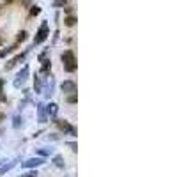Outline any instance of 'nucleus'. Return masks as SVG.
Wrapping results in <instances>:
<instances>
[{"label": "nucleus", "mask_w": 177, "mask_h": 177, "mask_svg": "<svg viewBox=\"0 0 177 177\" xmlns=\"http://www.w3.org/2000/svg\"><path fill=\"white\" fill-rule=\"evenodd\" d=\"M60 59H62V64H64V71H66V73H74V71H76V59H74L73 50H66V51L60 55Z\"/></svg>", "instance_id": "obj_1"}, {"label": "nucleus", "mask_w": 177, "mask_h": 177, "mask_svg": "<svg viewBox=\"0 0 177 177\" xmlns=\"http://www.w3.org/2000/svg\"><path fill=\"white\" fill-rule=\"evenodd\" d=\"M48 35H50V30H48V23H46V21H43V23H41V27H39V30H37V34H35L34 44H41V43H44Z\"/></svg>", "instance_id": "obj_2"}, {"label": "nucleus", "mask_w": 177, "mask_h": 177, "mask_svg": "<svg viewBox=\"0 0 177 177\" xmlns=\"http://www.w3.org/2000/svg\"><path fill=\"white\" fill-rule=\"evenodd\" d=\"M55 124L66 133V135H71V137H76V129H74V126H71L67 121H64V119H55Z\"/></svg>", "instance_id": "obj_3"}, {"label": "nucleus", "mask_w": 177, "mask_h": 177, "mask_svg": "<svg viewBox=\"0 0 177 177\" xmlns=\"http://www.w3.org/2000/svg\"><path fill=\"white\" fill-rule=\"evenodd\" d=\"M60 89H62V92L64 94H76V82L74 80H64L62 83H60Z\"/></svg>", "instance_id": "obj_4"}, {"label": "nucleus", "mask_w": 177, "mask_h": 177, "mask_svg": "<svg viewBox=\"0 0 177 177\" xmlns=\"http://www.w3.org/2000/svg\"><path fill=\"white\" fill-rule=\"evenodd\" d=\"M27 76H28V66H23V69L18 73V76H16V80H14V87L18 89V87H21L23 83H25V80H27Z\"/></svg>", "instance_id": "obj_5"}, {"label": "nucleus", "mask_w": 177, "mask_h": 177, "mask_svg": "<svg viewBox=\"0 0 177 177\" xmlns=\"http://www.w3.org/2000/svg\"><path fill=\"white\" fill-rule=\"evenodd\" d=\"M25 57H27V51H23V53H18V55H16L14 59H11V60H7V62H5V66H4V69H5V71H9V69H12V67H14L16 64H20V62H21V60H23Z\"/></svg>", "instance_id": "obj_6"}, {"label": "nucleus", "mask_w": 177, "mask_h": 177, "mask_svg": "<svg viewBox=\"0 0 177 177\" xmlns=\"http://www.w3.org/2000/svg\"><path fill=\"white\" fill-rule=\"evenodd\" d=\"M41 165H44V158H30L25 163H21L23 168H35V167H41Z\"/></svg>", "instance_id": "obj_7"}, {"label": "nucleus", "mask_w": 177, "mask_h": 177, "mask_svg": "<svg viewBox=\"0 0 177 177\" xmlns=\"http://www.w3.org/2000/svg\"><path fill=\"white\" fill-rule=\"evenodd\" d=\"M44 106H46V105H43V103H37V113H39V122H41V124H44V122L48 121V115H46V110H44Z\"/></svg>", "instance_id": "obj_8"}, {"label": "nucleus", "mask_w": 177, "mask_h": 177, "mask_svg": "<svg viewBox=\"0 0 177 177\" xmlns=\"http://www.w3.org/2000/svg\"><path fill=\"white\" fill-rule=\"evenodd\" d=\"M51 163H53L55 167H59V168H64V167H66V161H64V156H62V154H55V156L51 158Z\"/></svg>", "instance_id": "obj_9"}, {"label": "nucleus", "mask_w": 177, "mask_h": 177, "mask_svg": "<svg viewBox=\"0 0 177 177\" xmlns=\"http://www.w3.org/2000/svg\"><path fill=\"white\" fill-rule=\"evenodd\" d=\"M44 110H46V115H50V117H55V115H57V112H59V105H55V103H50L48 106H44Z\"/></svg>", "instance_id": "obj_10"}, {"label": "nucleus", "mask_w": 177, "mask_h": 177, "mask_svg": "<svg viewBox=\"0 0 177 177\" xmlns=\"http://www.w3.org/2000/svg\"><path fill=\"white\" fill-rule=\"evenodd\" d=\"M34 90H35V94H39L41 90H43V82H41V78H34Z\"/></svg>", "instance_id": "obj_11"}, {"label": "nucleus", "mask_w": 177, "mask_h": 177, "mask_svg": "<svg viewBox=\"0 0 177 177\" xmlns=\"http://www.w3.org/2000/svg\"><path fill=\"white\" fill-rule=\"evenodd\" d=\"M16 48H18V43H16V44H14V46H9V48H7V50H2V51H0V59H4V57H5V55H9V53H12V51H14V50H16Z\"/></svg>", "instance_id": "obj_12"}, {"label": "nucleus", "mask_w": 177, "mask_h": 177, "mask_svg": "<svg viewBox=\"0 0 177 177\" xmlns=\"http://www.w3.org/2000/svg\"><path fill=\"white\" fill-rule=\"evenodd\" d=\"M74 23H76V18H74V16L64 18V25H66V27H74Z\"/></svg>", "instance_id": "obj_13"}, {"label": "nucleus", "mask_w": 177, "mask_h": 177, "mask_svg": "<svg viewBox=\"0 0 177 177\" xmlns=\"http://www.w3.org/2000/svg\"><path fill=\"white\" fill-rule=\"evenodd\" d=\"M14 165H16V161H12V163H9V165H4V167L0 168V176H4V174H7V172H9V170H11V168H12Z\"/></svg>", "instance_id": "obj_14"}, {"label": "nucleus", "mask_w": 177, "mask_h": 177, "mask_svg": "<svg viewBox=\"0 0 177 177\" xmlns=\"http://www.w3.org/2000/svg\"><path fill=\"white\" fill-rule=\"evenodd\" d=\"M53 87H55V82L51 80V82H50V85H48V89H46V92H44V96H46V98H50V96L53 94Z\"/></svg>", "instance_id": "obj_15"}, {"label": "nucleus", "mask_w": 177, "mask_h": 177, "mask_svg": "<svg viewBox=\"0 0 177 177\" xmlns=\"http://www.w3.org/2000/svg\"><path fill=\"white\" fill-rule=\"evenodd\" d=\"M25 39H27V32H25V30L18 32V37H16V43H23Z\"/></svg>", "instance_id": "obj_16"}, {"label": "nucleus", "mask_w": 177, "mask_h": 177, "mask_svg": "<svg viewBox=\"0 0 177 177\" xmlns=\"http://www.w3.org/2000/svg\"><path fill=\"white\" fill-rule=\"evenodd\" d=\"M21 121H23V119H21L20 115H16V117L12 119V128H14V129H18V128H20V124H21Z\"/></svg>", "instance_id": "obj_17"}, {"label": "nucleus", "mask_w": 177, "mask_h": 177, "mask_svg": "<svg viewBox=\"0 0 177 177\" xmlns=\"http://www.w3.org/2000/svg\"><path fill=\"white\" fill-rule=\"evenodd\" d=\"M51 67V60H43V73H48V69Z\"/></svg>", "instance_id": "obj_18"}, {"label": "nucleus", "mask_w": 177, "mask_h": 177, "mask_svg": "<svg viewBox=\"0 0 177 177\" xmlns=\"http://www.w3.org/2000/svg\"><path fill=\"white\" fill-rule=\"evenodd\" d=\"M37 154L39 156H48V154H51V149H37Z\"/></svg>", "instance_id": "obj_19"}, {"label": "nucleus", "mask_w": 177, "mask_h": 177, "mask_svg": "<svg viewBox=\"0 0 177 177\" xmlns=\"http://www.w3.org/2000/svg\"><path fill=\"white\" fill-rule=\"evenodd\" d=\"M39 12H41V9H39L37 5H34V7L30 9V16H35V14H39Z\"/></svg>", "instance_id": "obj_20"}, {"label": "nucleus", "mask_w": 177, "mask_h": 177, "mask_svg": "<svg viewBox=\"0 0 177 177\" xmlns=\"http://www.w3.org/2000/svg\"><path fill=\"white\" fill-rule=\"evenodd\" d=\"M66 101H67V103H71V105H74V103L78 101V98H76V94H73V96H69Z\"/></svg>", "instance_id": "obj_21"}, {"label": "nucleus", "mask_w": 177, "mask_h": 177, "mask_svg": "<svg viewBox=\"0 0 177 177\" xmlns=\"http://www.w3.org/2000/svg\"><path fill=\"white\" fill-rule=\"evenodd\" d=\"M20 177H37V172L34 170V172H28V174H23V176H20Z\"/></svg>", "instance_id": "obj_22"}, {"label": "nucleus", "mask_w": 177, "mask_h": 177, "mask_svg": "<svg viewBox=\"0 0 177 177\" xmlns=\"http://www.w3.org/2000/svg\"><path fill=\"white\" fill-rule=\"evenodd\" d=\"M66 2H67V0H57L53 5H55V7H60V5H66Z\"/></svg>", "instance_id": "obj_23"}, {"label": "nucleus", "mask_w": 177, "mask_h": 177, "mask_svg": "<svg viewBox=\"0 0 177 177\" xmlns=\"http://www.w3.org/2000/svg\"><path fill=\"white\" fill-rule=\"evenodd\" d=\"M69 147L73 149V152H76V151H78V149H76V144H74V142H69Z\"/></svg>", "instance_id": "obj_24"}, {"label": "nucleus", "mask_w": 177, "mask_h": 177, "mask_svg": "<svg viewBox=\"0 0 177 177\" xmlns=\"http://www.w3.org/2000/svg\"><path fill=\"white\" fill-rule=\"evenodd\" d=\"M2 92H4V80H2V78H0V96H4V94H2Z\"/></svg>", "instance_id": "obj_25"}, {"label": "nucleus", "mask_w": 177, "mask_h": 177, "mask_svg": "<svg viewBox=\"0 0 177 177\" xmlns=\"http://www.w3.org/2000/svg\"><path fill=\"white\" fill-rule=\"evenodd\" d=\"M2 43H4V37H2V35H0V44H2Z\"/></svg>", "instance_id": "obj_26"}, {"label": "nucleus", "mask_w": 177, "mask_h": 177, "mask_svg": "<svg viewBox=\"0 0 177 177\" xmlns=\"http://www.w3.org/2000/svg\"><path fill=\"white\" fill-rule=\"evenodd\" d=\"M0 12H2V5H0Z\"/></svg>", "instance_id": "obj_27"}, {"label": "nucleus", "mask_w": 177, "mask_h": 177, "mask_svg": "<svg viewBox=\"0 0 177 177\" xmlns=\"http://www.w3.org/2000/svg\"><path fill=\"white\" fill-rule=\"evenodd\" d=\"M0 165H2V161H0Z\"/></svg>", "instance_id": "obj_28"}]
</instances>
